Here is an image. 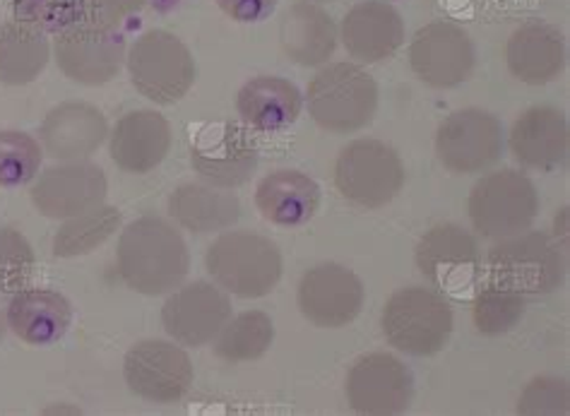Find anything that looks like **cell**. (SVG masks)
Wrapping results in <instances>:
<instances>
[{"label": "cell", "instance_id": "obj_32", "mask_svg": "<svg viewBox=\"0 0 570 416\" xmlns=\"http://www.w3.org/2000/svg\"><path fill=\"white\" fill-rule=\"evenodd\" d=\"M524 308H528V296L487 275L484 285L476 289L472 301L474 328L491 337L510 333L522 320Z\"/></svg>", "mask_w": 570, "mask_h": 416}, {"label": "cell", "instance_id": "obj_26", "mask_svg": "<svg viewBox=\"0 0 570 416\" xmlns=\"http://www.w3.org/2000/svg\"><path fill=\"white\" fill-rule=\"evenodd\" d=\"M304 97L298 87L277 76L248 80L236 95V111L253 130H284L302 116Z\"/></svg>", "mask_w": 570, "mask_h": 416}, {"label": "cell", "instance_id": "obj_34", "mask_svg": "<svg viewBox=\"0 0 570 416\" xmlns=\"http://www.w3.org/2000/svg\"><path fill=\"white\" fill-rule=\"evenodd\" d=\"M89 0H12V20L32 24L41 32L61 34L87 22Z\"/></svg>", "mask_w": 570, "mask_h": 416}, {"label": "cell", "instance_id": "obj_16", "mask_svg": "<svg viewBox=\"0 0 570 416\" xmlns=\"http://www.w3.org/2000/svg\"><path fill=\"white\" fill-rule=\"evenodd\" d=\"M232 318V301L209 281L178 287L161 306V325L184 347H205Z\"/></svg>", "mask_w": 570, "mask_h": 416}, {"label": "cell", "instance_id": "obj_5", "mask_svg": "<svg viewBox=\"0 0 570 416\" xmlns=\"http://www.w3.org/2000/svg\"><path fill=\"white\" fill-rule=\"evenodd\" d=\"M383 335L390 347L404 354L433 356L453 335V308L439 291L400 289L383 308Z\"/></svg>", "mask_w": 570, "mask_h": 416}, {"label": "cell", "instance_id": "obj_18", "mask_svg": "<svg viewBox=\"0 0 570 416\" xmlns=\"http://www.w3.org/2000/svg\"><path fill=\"white\" fill-rule=\"evenodd\" d=\"M109 136V123L104 113L85 101L58 103L43 118L39 138L43 152L53 159L75 161L95 155Z\"/></svg>", "mask_w": 570, "mask_h": 416}, {"label": "cell", "instance_id": "obj_12", "mask_svg": "<svg viewBox=\"0 0 570 416\" xmlns=\"http://www.w3.org/2000/svg\"><path fill=\"white\" fill-rule=\"evenodd\" d=\"M436 152L453 174H479L497 165L503 152V128L493 113L462 109L448 116L436 132Z\"/></svg>", "mask_w": 570, "mask_h": 416}, {"label": "cell", "instance_id": "obj_31", "mask_svg": "<svg viewBox=\"0 0 570 416\" xmlns=\"http://www.w3.org/2000/svg\"><path fill=\"white\" fill-rule=\"evenodd\" d=\"M121 227V210L109 205H99L78 217L63 221L53 239L56 258H78L107 244Z\"/></svg>", "mask_w": 570, "mask_h": 416}, {"label": "cell", "instance_id": "obj_38", "mask_svg": "<svg viewBox=\"0 0 570 416\" xmlns=\"http://www.w3.org/2000/svg\"><path fill=\"white\" fill-rule=\"evenodd\" d=\"M279 0H217L222 12L234 22H263L275 12Z\"/></svg>", "mask_w": 570, "mask_h": 416}, {"label": "cell", "instance_id": "obj_2", "mask_svg": "<svg viewBox=\"0 0 570 416\" xmlns=\"http://www.w3.org/2000/svg\"><path fill=\"white\" fill-rule=\"evenodd\" d=\"M205 267L217 287L242 299H263L282 279V252L267 236L227 231L205 252Z\"/></svg>", "mask_w": 570, "mask_h": 416}, {"label": "cell", "instance_id": "obj_22", "mask_svg": "<svg viewBox=\"0 0 570 416\" xmlns=\"http://www.w3.org/2000/svg\"><path fill=\"white\" fill-rule=\"evenodd\" d=\"M568 121L553 107H532L524 111L510 130V152L520 165L553 171L568 159Z\"/></svg>", "mask_w": 570, "mask_h": 416}, {"label": "cell", "instance_id": "obj_14", "mask_svg": "<svg viewBox=\"0 0 570 416\" xmlns=\"http://www.w3.org/2000/svg\"><path fill=\"white\" fill-rule=\"evenodd\" d=\"M107 190V176L97 165L75 159L43 169L29 190V198L43 217L70 219L104 205Z\"/></svg>", "mask_w": 570, "mask_h": 416}, {"label": "cell", "instance_id": "obj_13", "mask_svg": "<svg viewBox=\"0 0 570 416\" xmlns=\"http://www.w3.org/2000/svg\"><path fill=\"white\" fill-rule=\"evenodd\" d=\"M366 291L362 279L337 263L311 267L302 277L296 301L302 316L316 328H344L364 308Z\"/></svg>", "mask_w": 570, "mask_h": 416}, {"label": "cell", "instance_id": "obj_1", "mask_svg": "<svg viewBox=\"0 0 570 416\" xmlns=\"http://www.w3.org/2000/svg\"><path fill=\"white\" fill-rule=\"evenodd\" d=\"M116 256L126 285L145 296L178 289L190 270V252L181 231L155 215L130 221L118 239Z\"/></svg>", "mask_w": 570, "mask_h": 416}, {"label": "cell", "instance_id": "obj_40", "mask_svg": "<svg viewBox=\"0 0 570 416\" xmlns=\"http://www.w3.org/2000/svg\"><path fill=\"white\" fill-rule=\"evenodd\" d=\"M323 3H325V0H323ZM327 3H330V0H327Z\"/></svg>", "mask_w": 570, "mask_h": 416}, {"label": "cell", "instance_id": "obj_28", "mask_svg": "<svg viewBox=\"0 0 570 416\" xmlns=\"http://www.w3.org/2000/svg\"><path fill=\"white\" fill-rule=\"evenodd\" d=\"M169 215L186 231L213 234L236 225L242 217V202L232 192H222L213 186L184 184L171 192Z\"/></svg>", "mask_w": 570, "mask_h": 416}, {"label": "cell", "instance_id": "obj_30", "mask_svg": "<svg viewBox=\"0 0 570 416\" xmlns=\"http://www.w3.org/2000/svg\"><path fill=\"white\" fill-rule=\"evenodd\" d=\"M273 341V318L263 310H246V314L229 318V323L215 337V354L229 364H246L265 356Z\"/></svg>", "mask_w": 570, "mask_h": 416}, {"label": "cell", "instance_id": "obj_4", "mask_svg": "<svg viewBox=\"0 0 570 416\" xmlns=\"http://www.w3.org/2000/svg\"><path fill=\"white\" fill-rule=\"evenodd\" d=\"M126 63L132 87L159 107L181 101L190 92L198 72L186 43L167 29H149L135 39Z\"/></svg>", "mask_w": 570, "mask_h": 416}, {"label": "cell", "instance_id": "obj_35", "mask_svg": "<svg viewBox=\"0 0 570 416\" xmlns=\"http://www.w3.org/2000/svg\"><path fill=\"white\" fill-rule=\"evenodd\" d=\"M35 248L20 231L0 229V294H18L35 277Z\"/></svg>", "mask_w": 570, "mask_h": 416}, {"label": "cell", "instance_id": "obj_8", "mask_svg": "<svg viewBox=\"0 0 570 416\" xmlns=\"http://www.w3.org/2000/svg\"><path fill=\"white\" fill-rule=\"evenodd\" d=\"M489 275L520 294L547 296L561 287L566 275V260L559 246L544 231H520L501 239L489 250Z\"/></svg>", "mask_w": 570, "mask_h": 416}, {"label": "cell", "instance_id": "obj_24", "mask_svg": "<svg viewBox=\"0 0 570 416\" xmlns=\"http://www.w3.org/2000/svg\"><path fill=\"white\" fill-rule=\"evenodd\" d=\"M505 63L520 82L547 85L557 80L566 66L563 34L544 22L522 24L508 39Z\"/></svg>", "mask_w": 570, "mask_h": 416}, {"label": "cell", "instance_id": "obj_37", "mask_svg": "<svg viewBox=\"0 0 570 416\" xmlns=\"http://www.w3.org/2000/svg\"><path fill=\"white\" fill-rule=\"evenodd\" d=\"M147 0H89V14L87 22L104 24V27H118L130 14L142 10Z\"/></svg>", "mask_w": 570, "mask_h": 416}, {"label": "cell", "instance_id": "obj_9", "mask_svg": "<svg viewBox=\"0 0 570 416\" xmlns=\"http://www.w3.org/2000/svg\"><path fill=\"white\" fill-rule=\"evenodd\" d=\"M56 63L78 85L99 87L111 82L126 61V37L118 27L80 22L56 34Z\"/></svg>", "mask_w": 570, "mask_h": 416}, {"label": "cell", "instance_id": "obj_29", "mask_svg": "<svg viewBox=\"0 0 570 416\" xmlns=\"http://www.w3.org/2000/svg\"><path fill=\"white\" fill-rule=\"evenodd\" d=\"M49 58L51 43L47 32L18 20L0 27V82L3 85L22 87L35 82L49 66Z\"/></svg>", "mask_w": 570, "mask_h": 416}, {"label": "cell", "instance_id": "obj_3", "mask_svg": "<svg viewBox=\"0 0 570 416\" xmlns=\"http://www.w3.org/2000/svg\"><path fill=\"white\" fill-rule=\"evenodd\" d=\"M308 113L323 130L356 132L366 128L379 109V85L362 66L333 63L308 85Z\"/></svg>", "mask_w": 570, "mask_h": 416}, {"label": "cell", "instance_id": "obj_25", "mask_svg": "<svg viewBox=\"0 0 570 416\" xmlns=\"http://www.w3.org/2000/svg\"><path fill=\"white\" fill-rule=\"evenodd\" d=\"M255 207L277 227H302L321 207V186L304 171L282 169L265 176L255 188Z\"/></svg>", "mask_w": 570, "mask_h": 416}, {"label": "cell", "instance_id": "obj_17", "mask_svg": "<svg viewBox=\"0 0 570 416\" xmlns=\"http://www.w3.org/2000/svg\"><path fill=\"white\" fill-rule=\"evenodd\" d=\"M410 63L416 78L431 87H458L474 68V43L453 22H429L410 43Z\"/></svg>", "mask_w": 570, "mask_h": 416}, {"label": "cell", "instance_id": "obj_20", "mask_svg": "<svg viewBox=\"0 0 570 416\" xmlns=\"http://www.w3.org/2000/svg\"><path fill=\"white\" fill-rule=\"evenodd\" d=\"M416 265L426 279L439 287H460L479 270V244L470 231L458 225L429 229L416 246Z\"/></svg>", "mask_w": 570, "mask_h": 416}, {"label": "cell", "instance_id": "obj_6", "mask_svg": "<svg viewBox=\"0 0 570 416\" xmlns=\"http://www.w3.org/2000/svg\"><path fill=\"white\" fill-rule=\"evenodd\" d=\"M470 219L487 239L528 231L539 215V192L528 176L503 169L484 176L470 192Z\"/></svg>", "mask_w": 570, "mask_h": 416}, {"label": "cell", "instance_id": "obj_27", "mask_svg": "<svg viewBox=\"0 0 570 416\" xmlns=\"http://www.w3.org/2000/svg\"><path fill=\"white\" fill-rule=\"evenodd\" d=\"M337 27L330 14L313 3H296L279 24V43L289 61L304 68L323 66L337 49Z\"/></svg>", "mask_w": 570, "mask_h": 416}, {"label": "cell", "instance_id": "obj_36", "mask_svg": "<svg viewBox=\"0 0 570 416\" xmlns=\"http://www.w3.org/2000/svg\"><path fill=\"white\" fill-rule=\"evenodd\" d=\"M570 390L568 383L553 376H539L524 385L518 399V414L522 416H544V414H568Z\"/></svg>", "mask_w": 570, "mask_h": 416}, {"label": "cell", "instance_id": "obj_39", "mask_svg": "<svg viewBox=\"0 0 570 416\" xmlns=\"http://www.w3.org/2000/svg\"><path fill=\"white\" fill-rule=\"evenodd\" d=\"M6 333H8V323H6V318H3V316H0V341H3Z\"/></svg>", "mask_w": 570, "mask_h": 416}, {"label": "cell", "instance_id": "obj_33", "mask_svg": "<svg viewBox=\"0 0 570 416\" xmlns=\"http://www.w3.org/2000/svg\"><path fill=\"white\" fill-rule=\"evenodd\" d=\"M43 159L39 140L22 130H0V188L35 181Z\"/></svg>", "mask_w": 570, "mask_h": 416}, {"label": "cell", "instance_id": "obj_23", "mask_svg": "<svg viewBox=\"0 0 570 416\" xmlns=\"http://www.w3.org/2000/svg\"><path fill=\"white\" fill-rule=\"evenodd\" d=\"M8 330L24 345L49 347L61 341L72 325V306L53 289H22L12 294L6 314Z\"/></svg>", "mask_w": 570, "mask_h": 416}, {"label": "cell", "instance_id": "obj_10", "mask_svg": "<svg viewBox=\"0 0 570 416\" xmlns=\"http://www.w3.org/2000/svg\"><path fill=\"white\" fill-rule=\"evenodd\" d=\"M190 165L207 186L238 188L258 169V147L244 126L213 123L190 140Z\"/></svg>", "mask_w": 570, "mask_h": 416}, {"label": "cell", "instance_id": "obj_19", "mask_svg": "<svg viewBox=\"0 0 570 416\" xmlns=\"http://www.w3.org/2000/svg\"><path fill=\"white\" fill-rule=\"evenodd\" d=\"M114 165L126 174L155 171L171 150V123L157 111H130L109 136Z\"/></svg>", "mask_w": 570, "mask_h": 416}, {"label": "cell", "instance_id": "obj_21", "mask_svg": "<svg viewBox=\"0 0 570 416\" xmlns=\"http://www.w3.org/2000/svg\"><path fill=\"white\" fill-rule=\"evenodd\" d=\"M342 41L358 63L387 61L404 43V20L393 6L366 0L344 14Z\"/></svg>", "mask_w": 570, "mask_h": 416}, {"label": "cell", "instance_id": "obj_11", "mask_svg": "<svg viewBox=\"0 0 570 416\" xmlns=\"http://www.w3.org/2000/svg\"><path fill=\"white\" fill-rule=\"evenodd\" d=\"M130 393L155 405H174L193 385L190 356L174 341L147 339L135 345L124 361Z\"/></svg>", "mask_w": 570, "mask_h": 416}, {"label": "cell", "instance_id": "obj_7", "mask_svg": "<svg viewBox=\"0 0 570 416\" xmlns=\"http://www.w3.org/2000/svg\"><path fill=\"white\" fill-rule=\"evenodd\" d=\"M335 186L350 202L379 210L402 190L404 165L393 147L381 140H354L335 161Z\"/></svg>", "mask_w": 570, "mask_h": 416}, {"label": "cell", "instance_id": "obj_15", "mask_svg": "<svg viewBox=\"0 0 570 416\" xmlns=\"http://www.w3.org/2000/svg\"><path fill=\"white\" fill-rule=\"evenodd\" d=\"M414 393L410 368L397 356L376 351L358 359L347 376V399L354 412L393 416L407 412Z\"/></svg>", "mask_w": 570, "mask_h": 416}]
</instances>
